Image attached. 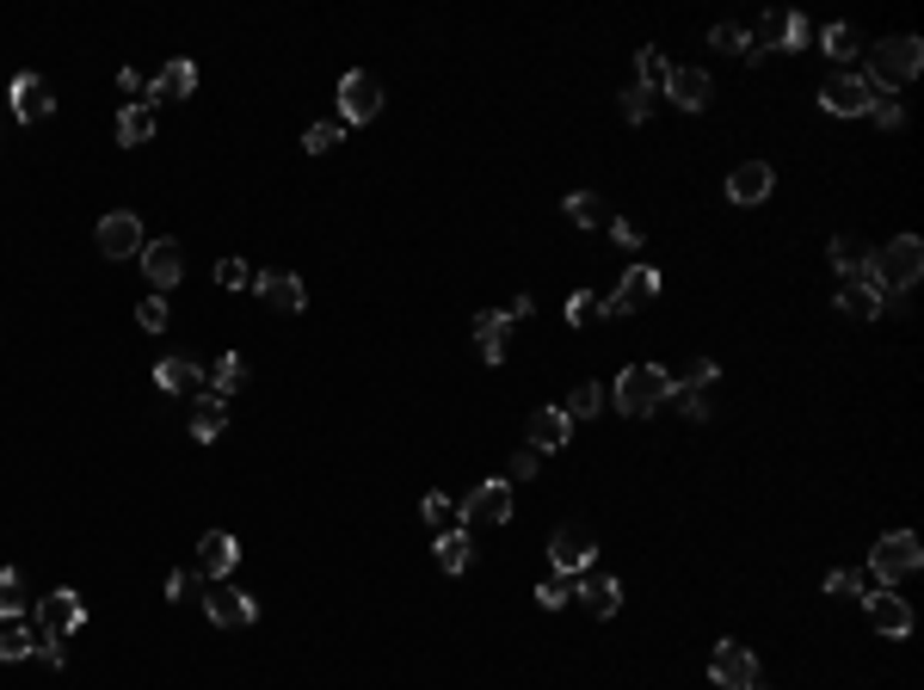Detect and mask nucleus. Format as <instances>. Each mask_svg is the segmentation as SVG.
<instances>
[{"label": "nucleus", "mask_w": 924, "mask_h": 690, "mask_svg": "<svg viewBox=\"0 0 924 690\" xmlns=\"http://www.w3.org/2000/svg\"><path fill=\"white\" fill-rule=\"evenodd\" d=\"M819 50L845 68L851 56H863V38H857V26H826V31H819Z\"/></svg>", "instance_id": "nucleus-33"}, {"label": "nucleus", "mask_w": 924, "mask_h": 690, "mask_svg": "<svg viewBox=\"0 0 924 690\" xmlns=\"http://www.w3.org/2000/svg\"><path fill=\"white\" fill-rule=\"evenodd\" d=\"M92 240H99L106 259H136L142 253V223H136V210H111V216H99Z\"/></svg>", "instance_id": "nucleus-11"}, {"label": "nucleus", "mask_w": 924, "mask_h": 690, "mask_svg": "<svg viewBox=\"0 0 924 690\" xmlns=\"http://www.w3.org/2000/svg\"><path fill=\"white\" fill-rule=\"evenodd\" d=\"M537 315V296H512V303H505V321H530Z\"/></svg>", "instance_id": "nucleus-52"}, {"label": "nucleus", "mask_w": 924, "mask_h": 690, "mask_svg": "<svg viewBox=\"0 0 924 690\" xmlns=\"http://www.w3.org/2000/svg\"><path fill=\"white\" fill-rule=\"evenodd\" d=\"M235 568H240V543L228 531H210L198 543V573H204V580H228Z\"/></svg>", "instance_id": "nucleus-20"}, {"label": "nucleus", "mask_w": 924, "mask_h": 690, "mask_svg": "<svg viewBox=\"0 0 924 690\" xmlns=\"http://www.w3.org/2000/svg\"><path fill=\"white\" fill-rule=\"evenodd\" d=\"M191 93H198V68L185 62V56H173V62L155 75V87H148V111H155L160 99H191Z\"/></svg>", "instance_id": "nucleus-21"}, {"label": "nucleus", "mask_w": 924, "mask_h": 690, "mask_svg": "<svg viewBox=\"0 0 924 690\" xmlns=\"http://www.w3.org/2000/svg\"><path fill=\"white\" fill-rule=\"evenodd\" d=\"M709 678L721 690H758V653L746 648V641H721V648L709 653Z\"/></svg>", "instance_id": "nucleus-9"}, {"label": "nucleus", "mask_w": 924, "mask_h": 690, "mask_svg": "<svg viewBox=\"0 0 924 690\" xmlns=\"http://www.w3.org/2000/svg\"><path fill=\"white\" fill-rule=\"evenodd\" d=\"M80 623H87V604H80L75 585H56L50 598H38V635L43 641H68Z\"/></svg>", "instance_id": "nucleus-8"}, {"label": "nucleus", "mask_w": 924, "mask_h": 690, "mask_svg": "<svg viewBox=\"0 0 924 690\" xmlns=\"http://www.w3.org/2000/svg\"><path fill=\"white\" fill-rule=\"evenodd\" d=\"M863 278L875 284V296H900L924 278V240L918 235H894L882 253H869V272Z\"/></svg>", "instance_id": "nucleus-2"}, {"label": "nucleus", "mask_w": 924, "mask_h": 690, "mask_svg": "<svg viewBox=\"0 0 924 690\" xmlns=\"http://www.w3.org/2000/svg\"><path fill=\"white\" fill-rule=\"evenodd\" d=\"M38 660L62 666V660H68V648H62V641H43V635H38Z\"/></svg>", "instance_id": "nucleus-54"}, {"label": "nucleus", "mask_w": 924, "mask_h": 690, "mask_svg": "<svg viewBox=\"0 0 924 690\" xmlns=\"http://www.w3.org/2000/svg\"><path fill=\"white\" fill-rule=\"evenodd\" d=\"M863 611H869V623L882 629L887 641L912 635V611H906V598H900V592H887V585H875V592L863 598Z\"/></svg>", "instance_id": "nucleus-15"}, {"label": "nucleus", "mask_w": 924, "mask_h": 690, "mask_svg": "<svg viewBox=\"0 0 924 690\" xmlns=\"http://www.w3.org/2000/svg\"><path fill=\"white\" fill-rule=\"evenodd\" d=\"M155 383L167 388V395H191V388L204 383V371H198L191 358H160V364H155Z\"/></svg>", "instance_id": "nucleus-28"}, {"label": "nucleus", "mask_w": 924, "mask_h": 690, "mask_svg": "<svg viewBox=\"0 0 924 690\" xmlns=\"http://www.w3.org/2000/svg\"><path fill=\"white\" fill-rule=\"evenodd\" d=\"M715 376H721V371H715V358H690V364H685V376H672V388H690V395H702V388H709Z\"/></svg>", "instance_id": "nucleus-42"}, {"label": "nucleus", "mask_w": 924, "mask_h": 690, "mask_svg": "<svg viewBox=\"0 0 924 690\" xmlns=\"http://www.w3.org/2000/svg\"><path fill=\"white\" fill-rule=\"evenodd\" d=\"M672 401V371L666 364H629V371L610 383V407L629 413V420H647Z\"/></svg>", "instance_id": "nucleus-1"}, {"label": "nucleus", "mask_w": 924, "mask_h": 690, "mask_svg": "<svg viewBox=\"0 0 924 690\" xmlns=\"http://www.w3.org/2000/svg\"><path fill=\"white\" fill-rule=\"evenodd\" d=\"M136 327H142V333L167 327V296H142V303H136Z\"/></svg>", "instance_id": "nucleus-46"}, {"label": "nucleus", "mask_w": 924, "mask_h": 690, "mask_svg": "<svg viewBox=\"0 0 924 690\" xmlns=\"http://www.w3.org/2000/svg\"><path fill=\"white\" fill-rule=\"evenodd\" d=\"M802 43H807V19L802 13H765L753 26V62L765 50H802Z\"/></svg>", "instance_id": "nucleus-13"}, {"label": "nucleus", "mask_w": 924, "mask_h": 690, "mask_svg": "<svg viewBox=\"0 0 924 690\" xmlns=\"http://www.w3.org/2000/svg\"><path fill=\"white\" fill-rule=\"evenodd\" d=\"M204 611H210L216 629H247L253 617H259V604H253V592H240V585L216 580L210 592H204Z\"/></svg>", "instance_id": "nucleus-12"}, {"label": "nucleus", "mask_w": 924, "mask_h": 690, "mask_svg": "<svg viewBox=\"0 0 924 690\" xmlns=\"http://www.w3.org/2000/svg\"><path fill=\"white\" fill-rule=\"evenodd\" d=\"M875 99H882V87H875L869 75H832L826 87H819V106H826L832 118H869Z\"/></svg>", "instance_id": "nucleus-6"}, {"label": "nucleus", "mask_w": 924, "mask_h": 690, "mask_svg": "<svg viewBox=\"0 0 924 690\" xmlns=\"http://www.w3.org/2000/svg\"><path fill=\"white\" fill-rule=\"evenodd\" d=\"M709 43H715L721 56H746V62H753V31H746V26H734V19H721V26L709 31Z\"/></svg>", "instance_id": "nucleus-36"}, {"label": "nucleus", "mask_w": 924, "mask_h": 690, "mask_svg": "<svg viewBox=\"0 0 924 690\" xmlns=\"http://www.w3.org/2000/svg\"><path fill=\"white\" fill-rule=\"evenodd\" d=\"M568 321L573 327H592V321H604V303H598L592 290H573L568 296Z\"/></svg>", "instance_id": "nucleus-43"}, {"label": "nucleus", "mask_w": 924, "mask_h": 690, "mask_svg": "<svg viewBox=\"0 0 924 690\" xmlns=\"http://www.w3.org/2000/svg\"><path fill=\"white\" fill-rule=\"evenodd\" d=\"M0 617L7 623L26 617V580H19V568H0Z\"/></svg>", "instance_id": "nucleus-38"}, {"label": "nucleus", "mask_w": 924, "mask_h": 690, "mask_svg": "<svg viewBox=\"0 0 924 690\" xmlns=\"http://www.w3.org/2000/svg\"><path fill=\"white\" fill-rule=\"evenodd\" d=\"M647 111H653V93H647V87H622V118L647 124Z\"/></svg>", "instance_id": "nucleus-47"}, {"label": "nucleus", "mask_w": 924, "mask_h": 690, "mask_svg": "<svg viewBox=\"0 0 924 690\" xmlns=\"http://www.w3.org/2000/svg\"><path fill=\"white\" fill-rule=\"evenodd\" d=\"M604 401H610L604 383H580V388L568 395V407H561V413H568V420H598V413H604Z\"/></svg>", "instance_id": "nucleus-34"}, {"label": "nucleus", "mask_w": 924, "mask_h": 690, "mask_svg": "<svg viewBox=\"0 0 924 690\" xmlns=\"http://www.w3.org/2000/svg\"><path fill=\"white\" fill-rule=\"evenodd\" d=\"M512 518V481H475L456 505V531H500Z\"/></svg>", "instance_id": "nucleus-3"}, {"label": "nucleus", "mask_w": 924, "mask_h": 690, "mask_svg": "<svg viewBox=\"0 0 924 690\" xmlns=\"http://www.w3.org/2000/svg\"><path fill=\"white\" fill-rule=\"evenodd\" d=\"M524 438H530V451L537 456H549V451H561V444L573 438V420L561 407H537L530 413V425H524Z\"/></svg>", "instance_id": "nucleus-16"}, {"label": "nucleus", "mask_w": 924, "mask_h": 690, "mask_svg": "<svg viewBox=\"0 0 924 690\" xmlns=\"http://www.w3.org/2000/svg\"><path fill=\"white\" fill-rule=\"evenodd\" d=\"M869 118L882 124V130H900V124H906V111H900V99H894V93H882V99L869 106Z\"/></svg>", "instance_id": "nucleus-48"}, {"label": "nucleus", "mask_w": 924, "mask_h": 690, "mask_svg": "<svg viewBox=\"0 0 924 690\" xmlns=\"http://www.w3.org/2000/svg\"><path fill=\"white\" fill-rule=\"evenodd\" d=\"M568 223L573 228H598L604 223V198H598V191H568Z\"/></svg>", "instance_id": "nucleus-37"}, {"label": "nucleus", "mask_w": 924, "mask_h": 690, "mask_svg": "<svg viewBox=\"0 0 924 690\" xmlns=\"http://www.w3.org/2000/svg\"><path fill=\"white\" fill-rule=\"evenodd\" d=\"M666 75H672V62H666L660 50H641V56H635V87H647V93H653V87H666Z\"/></svg>", "instance_id": "nucleus-40"}, {"label": "nucleus", "mask_w": 924, "mask_h": 690, "mask_svg": "<svg viewBox=\"0 0 924 690\" xmlns=\"http://www.w3.org/2000/svg\"><path fill=\"white\" fill-rule=\"evenodd\" d=\"M475 339H481V358H488V364L505 358V339H512V321H505V308H481V315H475Z\"/></svg>", "instance_id": "nucleus-25"}, {"label": "nucleus", "mask_w": 924, "mask_h": 690, "mask_svg": "<svg viewBox=\"0 0 924 690\" xmlns=\"http://www.w3.org/2000/svg\"><path fill=\"white\" fill-rule=\"evenodd\" d=\"M653 296H660V272H653V266H629V272H622V284H617V296H610V308H617V315H629V308L653 303Z\"/></svg>", "instance_id": "nucleus-22"}, {"label": "nucleus", "mask_w": 924, "mask_h": 690, "mask_svg": "<svg viewBox=\"0 0 924 690\" xmlns=\"http://www.w3.org/2000/svg\"><path fill=\"white\" fill-rule=\"evenodd\" d=\"M924 68V43L912 38V31H900V38H882L875 43V68H869V80L882 87V93H894V87H906L912 75Z\"/></svg>", "instance_id": "nucleus-5"}, {"label": "nucleus", "mask_w": 924, "mask_h": 690, "mask_svg": "<svg viewBox=\"0 0 924 690\" xmlns=\"http://www.w3.org/2000/svg\"><path fill=\"white\" fill-rule=\"evenodd\" d=\"M420 512H425V524H432V531H456V505H450L444 493H425Z\"/></svg>", "instance_id": "nucleus-45"}, {"label": "nucleus", "mask_w": 924, "mask_h": 690, "mask_svg": "<svg viewBox=\"0 0 924 690\" xmlns=\"http://www.w3.org/2000/svg\"><path fill=\"white\" fill-rule=\"evenodd\" d=\"M610 240H617V247H641V228H635L629 216H610Z\"/></svg>", "instance_id": "nucleus-50"}, {"label": "nucleus", "mask_w": 924, "mask_h": 690, "mask_svg": "<svg viewBox=\"0 0 924 690\" xmlns=\"http://www.w3.org/2000/svg\"><path fill=\"white\" fill-rule=\"evenodd\" d=\"M573 592H580V580H568V573H549V580L537 585V604H542V611H561Z\"/></svg>", "instance_id": "nucleus-41"}, {"label": "nucleus", "mask_w": 924, "mask_h": 690, "mask_svg": "<svg viewBox=\"0 0 924 690\" xmlns=\"http://www.w3.org/2000/svg\"><path fill=\"white\" fill-rule=\"evenodd\" d=\"M31 653H38V629H26L13 617V623H0V660L13 666V660H31Z\"/></svg>", "instance_id": "nucleus-32"}, {"label": "nucleus", "mask_w": 924, "mask_h": 690, "mask_svg": "<svg viewBox=\"0 0 924 690\" xmlns=\"http://www.w3.org/2000/svg\"><path fill=\"white\" fill-rule=\"evenodd\" d=\"M223 432H228V401L223 395H198V407H191V438L216 444Z\"/></svg>", "instance_id": "nucleus-26"}, {"label": "nucleus", "mask_w": 924, "mask_h": 690, "mask_svg": "<svg viewBox=\"0 0 924 690\" xmlns=\"http://www.w3.org/2000/svg\"><path fill=\"white\" fill-rule=\"evenodd\" d=\"M832 272H845V284L863 278V272H869V247H863L857 235H838L832 240Z\"/></svg>", "instance_id": "nucleus-31"}, {"label": "nucleus", "mask_w": 924, "mask_h": 690, "mask_svg": "<svg viewBox=\"0 0 924 690\" xmlns=\"http://www.w3.org/2000/svg\"><path fill=\"white\" fill-rule=\"evenodd\" d=\"M838 308H845L851 321H875V315H882V296H875L869 278H851L845 290H838Z\"/></svg>", "instance_id": "nucleus-29"}, {"label": "nucleus", "mask_w": 924, "mask_h": 690, "mask_svg": "<svg viewBox=\"0 0 924 690\" xmlns=\"http://www.w3.org/2000/svg\"><path fill=\"white\" fill-rule=\"evenodd\" d=\"M580 598L592 617H617L622 611V580L617 573H580Z\"/></svg>", "instance_id": "nucleus-24"}, {"label": "nucleus", "mask_w": 924, "mask_h": 690, "mask_svg": "<svg viewBox=\"0 0 924 690\" xmlns=\"http://www.w3.org/2000/svg\"><path fill=\"white\" fill-rule=\"evenodd\" d=\"M918 568H924V549H918V536L912 531H887L882 543H875V555H869V580L887 585V592H894L900 580H912Z\"/></svg>", "instance_id": "nucleus-4"}, {"label": "nucleus", "mask_w": 924, "mask_h": 690, "mask_svg": "<svg viewBox=\"0 0 924 690\" xmlns=\"http://www.w3.org/2000/svg\"><path fill=\"white\" fill-rule=\"evenodd\" d=\"M770 186H777V172H770L765 160H739V167L727 172V198L734 204H765Z\"/></svg>", "instance_id": "nucleus-18"}, {"label": "nucleus", "mask_w": 924, "mask_h": 690, "mask_svg": "<svg viewBox=\"0 0 924 690\" xmlns=\"http://www.w3.org/2000/svg\"><path fill=\"white\" fill-rule=\"evenodd\" d=\"M216 284H223V290H240V284H247V259H223V266H216Z\"/></svg>", "instance_id": "nucleus-49"}, {"label": "nucleus", "mask_w": 924, "mask_h": 690, "mask_svg": "<svg viewBox=\"0 0 924 690\" xmlns=\"http://www.w3.org/2000/svg\"><path fill=\"white\" fill-rule=\"evenodd\" d=\"M340 142H345V124H308V136H303L308 155H327V148H340Z\"/></svg>", "instance_id": "nucleus-44"}, {"label": "nucleus", "mask_w": 924, "mask_h": 690, "mask_svg": "<svg viewBox=\"0 0 924 690\" xmlns=\"http://www.w3.org/2000/svg\"><path fill=\"white\" fill-rule=\"evenodd\" d=\"M666 99H672L678 111H702L709 106V75H702V68H672V75H666Z\"/></svg>", "instance_id": "nucleus-23"}, {"label": "nucleus", "mask_w": 924, "mask_h": 690, "mask_svg": "<svg viewBox=\"0 0 924 690\" xmlns=\"http://www.w3.org/2000/svg\"><path fill=\"white\" fill-rule=\"evenodd\" d=\"M469 555H475V549H469V531H438V568L444 573H462Z\"/></svg>", "instance_id": "nucleus-35"}, {"label": "nucleus", "mask_w": 924, "mask_h": 690, "mask_svg": "<svg viewBox=\"0 0 924 690\" xmlns=\"http://www.w3.org/2000/svg\"><path fill=\"white\" fill-rule=\"evenodd\" d=\"M376 111H383V80L364 75V68L340 75V124H370Z\"/></svg>", "instance_id": "nucleus-10"}, {"label": "nucleus", "mask_w": 924, "mask_h": 690, "mask_svg": "<svg viewBox=\"0 0 924 690\" xmlns=\"http://www.w3.org/2000/svg\"><path fill=\"white\" fill-rule=\"evenodd\" d=\"M253 290H259L272 308H284V315H303V303H308V290H303V278H296V272H259V278H253Z\"/></svg>", "instance_id": "nucleus-19"}, {"label": "nucleus", "mask_w": 924, "mask_h": 690, "mask_svg": "<svg viewBox=\"0 0 924 690\" xmlns=\"http://www.w3.org/2000/svg\"><path fill=\"white\" fill-rule=\"evenodd\" d=\"M136 259H142V272H148V284H155V290H173V284L185 278V253H179V240H173V235L142 240V253H136Z\"/></svg>", "instance_id": "nucleus-14"}, {"label": "nucleus", "mask_w": 924, "mask_h": 690, "mask_svg": "<svg viewBox=\"0 0 924 690\" xmlns=\"http://www.w3.org/2000/svg\"><path fill=\"white\" fill-rule=\"evenodd\" d=\"M549 561H554V573H568V580L592 573V561H598L592 524H561V531H554V543H549Z\"/></svg>", "instance_id": "nucleus-7"}, {"label": "nucleus", "mask_w": 924, "mask_h": 690, "mask_svg": "<svg viewBox=\"0 0 924 690\" xmlns=\"http://www.w3.org/2000/svg\"><path fill=\"white\" fill-rule=\"evenodd\" d=\"M826 592H832V598H869L875 580H869V573H851V568H832V573H826Z\"/></svg>", "instance_id": "nucleus-39"}, {"label": "nucleus", "mask_w": 924, "mask_h": 690, "mask_svg": "<svg viewBox=\"0 0 924 690\" xmlns=\"http://www.w3.org/2000/svg\"><path fill=\"white\" fill-rule=\"evenodd\" d=\"M191 585H198V573H191V568L167 573V598H173V604H179V598H191Z\"/></svg>", "instance_id": "nucleus-51"}, {"label": "nucleus", "mask_w": 924, "mask_h": 690, "mask_svg": "<svg viewBox=\"0 0 924 690\" xmlns=\"http://www.w3.org/2000/svg\"><path fill=\"white\" fill-rule=\"evenodd\" d=\"M530 475H537V451L512 456V481H530Z\"/></svg>", "instance_id": "nucleus-53"}, {"label": "nucleus", "mask_w": 924, "mask_h": 690, "mask_svg": "<svg viewBox=\"0 0 924 690\" xmlns=\"http://www.w3.org/2000/svg\"><path fill=\"white\" fill-rule=\"evenodd\" d=\"M118 142L124 148H148L155 142V111L148 106H124L118 111Z\"/></svg>", "instance_id": "nucleus-30"}, {"label": "nucleus", "mask_w": 924, "mask_h": 690, "mask_svg": "<svg viewBox=\"0 0 924 690\" xmlns=\"http://www.w3.org/2000/svg\"><path fill=\"white\" fill-rule=\"evenodd\" d=\"M50 111H56L50 80H43V75H19V80H13V118H19V124H43Z\"/></svg>", "instance_id": "nucleus-17"}, {"label": "nucleus", "mask_w": 924, "mask_h": 690, "mask_svg": "<svg viewBox=\"0 0 924 690\" xmlns=\"http://www.w3.org/2000/svg\"><path fill=\"white\" fill-rule=\"evenodd\" d=\"M204 383H210V395H240V388H247V358H235V352H223V358L210 364V371H204Z\"/></svg>", "instance_id": "nucleus-27"}]
</instances>
